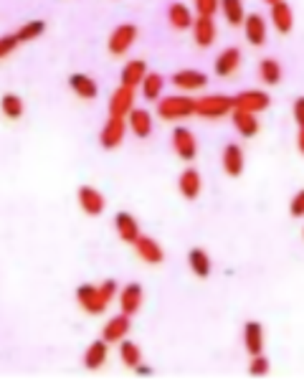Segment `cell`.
Masks as SVG:
<instances>
[{
	"mask_svg": "<svg viewBox=\"0 0 304 388\" xmlns=\"http://www.w3.org/2000/svg\"><path fill=\"white\" fill-rule=\"evenodd\" d=\"M302 234H304V231H302Z\"/></svg>",
	"mask_w": 304,
	"mask_h": 388,
	"instance_id": "cell-44",
	"label": "cell"
},
{
	"mask_svg": "<svg viewBox=\"0 0 304 388\" xmlns=\"http://www.w3.org/2000/svg\"><path fill=\"white\" fill-rule=\"evenodd\" d=\"M147 76V64L142 59H132L127 61L125 69H122V84L125 87H137V84H142V79Z\"/></svg>",
	"mask_w": 304,
	"mask_h": 388,
	"instance_id": "cell-27",
	"label": "cell"
},
{
	"mask_svg": "<svg viewBox=\"0 0 304 388\" xmlns=\"http://www.w3.org/2000/svg\"><path fill=\"white\" fill-rule=\"evenodd\" d=\"M69 87H71V92L76 94V97H81V99H94V97L99 94L97 81L86 74H71L69 76Z\"/></svg>",
	"mask_w": 304,
	"mask_h": 388,
	"instance_id": "cell-26",
	"label": "cell"
},
{
	"mask_svg": "<svg viewBox=\"0 0 304 388\" xmlns=\"http://www.w3.org/2000/svg\"><path fill=\"white\" fill-rule=\"evenodd\" d=\"M244 34H246V41L251 43V46H264L266 43V20L264 15L258 13H249L244 18Z\"/></svg>",
	"mask_w": 304,
	"mask_h": 388,
	"instance_id": "cell-12",
	"label": "cell"
},
{
	"mask_svg": "<svg viewBox=\"0 0 304 388\" xmlns=\"http://www.w3.org/2000/svg\"><path fill=\"white\" fill-rule=\"evenodd\" d=\"M228 112H233V97L205 94V97L195 99V114H200V117H226Z\"/></svg>",
	"mask_w": 304,
	"mask_h": 388,
	"instance_id": "cell-2",
	"label": "cell"
},
{
	"mask_svg": "<svg viewBox=\"0 0 304 388\" xmlns=\"http://www.w3.org/2000/svg\"><path fill=\"white\" fill-rule=\"evenodd\" d=\"M134 41H137V26H134V23H119L112 34H109L106 48H109V54L122 56L130 51V46H132Z\"/></svg>",
	"mask_w": 304,
	"mask_h": 388,
	"instance_id": "cell-4",
	"label": "cell"
},
{
	"mask_svg": "<svg viewBox=\"0 0 304 388\" xmlns=\"http://www.w3.org/2000/svg\"><path fill=\"white\" fill-rule=\"evenodd\" d=\"M289 214L294 216V219H304V188H302V190H297V193H294V198H291Z\"/></svg>",
	"mask_w": 304,
	"mask_h": 388,
	"instance_id": "cell-38",
	"label": "cell"
},
{
	"mask_svg": "<svg viewBox=\"0 0 304 388\" xmlns=\"http://www.w3.org/2000/svg\"><path fill=\"white\" fill-rule=\"evenodd\" d=\"M119 358H122V363H125V366L134 368L137 363H142L139 345H137V342H132V340H119Z\"/></svg>",
	"mask_w": 304,
	"mask_h": 388,
	"instance_id": "cell-33",
	"label": "cell"
},
{
	"mask_svg": "<svg viewBox=\"0 0 304 388\" xmlns=\"http://www.w3.org/2000/svg\"><path fill=\"white\" fill-rule=\"evenodd\" d=\"M127 333H130V314H114L112 320H106L104 330H102V338L106 342H119L125 340Z\"/></svg>",
	"mask_w": 304,
	"mask_h": 388,
	"instance_id": "cell-20",
	"label": "cell"
},
{
	"mask_svg": "<svg viewBox=\"0 0 304 388\" xmlns=\"http://www.w3.org/2000/svg\"><path fill=\"white\" fill-rule=\"evenodd\" d=\"M114 228H117L119 239L125 241V244H134L139 236V223L132 214H127V211H119L114 216Z\"/></svg>",
	"mask_w": 304,
	"mask_h": 388,
	"instance_id": "cell-16",
	"label": "cell"
},
{
	"mask_svg": "<svg viewBox=\"0 0 304 388\" xmlns=\"http://www.w3.org/2000/svg\"><path fill=\"white\" fill-rule=\"evenodd\" d=\"M167 20H170L172 28H178V31H188V28H193V13L191 8L183 6V3H172L170 8H167Z\"/></svg>",
	"mask_w": 304,
	"mask_h": 388,
	"instance_id": "cell-29",
	"label": "cell"
},
{
	"mask_svg": "<svg viewBox=\"0 0 304 388\" xmlns=\"http://www.w3.org/2000/svg\"><path fill=\"white\" fill-rule=\"evenodd\" d=\"M291 114H294V122H297L299 127H304V97H297V99H294Z\"/></svg>",
	"mask_w": 304,
	"mask_h": 388,
	"instance_id": "cell-40",
	"label": "cell"
},
{
	"mask_svg": "<svg viewBox=\"0 0 304 388\" xmlns=\"http://www.w3.org/2000/svg\"><path fill=\"white\" fill-rule=\"evenodd\" d=\"M76 302L81 305V310L89 314H102L106 310L109 302L102 297L99 287H92V284H79L76 287Z\"/></svg>",
	"mask_w": 304,
	"mask_h": 388,
	"instance_id": "cell-6",
	"label": "cell"
},
{
	"mask_svg": "<svg viewBox=\"0 0 304 388\" xmlns=\"http://www.w3.org/2000/svg\"><path fill=\"white\" fill-rule=\"evenodd\" d=\"M117 289L119 287H117V282H114V279H104L99 284V292H102V297H104L106 302H112L114 297H117Z\"/></svg>",
	"mask_w": 304,
	"mask_h": 388,
	"instance_id": "cell-39",
	"label": "cell"
},
{
	"mask_svg": "<svg viewBox=\"0 0 304 388\" xmlns=\"http://www.w3.org/2000/svg\"><path fill=\"white\" fill-rule=\"evenodd\" d=\"M106 355H109V342L104 340V338H99V340H94L89 348H86L84 353V366L89 370H97L102 368L106 363Z\"/></svg>",
	"mask_w": 304,
	"mask_h": 388,
	"instance_id": "cell-25",
	"label": "cell"
},
{
	"mask_svg": "<svg viewBox=\"0 0 304 388\" xmlns=\"http://www.w3.org/2000/svg\"><path fill=\"white\" fill-rule=\"evenodd\" d=\"M158 114L163 120H186L195 114V99L188 94H170V97H160Z\"/></svg>",
	"mask_w": 304,
	"mask_h": 388,
	"instance_id": "cell-1",
	"label": "cell"
},
{
	"mask_svg": "<svg viewBox=\"0 0 304 388\" xmlns=\"http://www.w3.org/2000/svg\"><path fill=\"white\" fill-rule=\"evenodd\" d=\"M238 64H241V48L228 46L216 56V61H213V71H216V76H231L238 69Z\"/></svg>",
	"mask_w": 304,
	"mask_h": 388,
	"instance_id": "cell-11",
	"label": "cell"
},
{
	"mask_svg": "<svg viewBox=\"0 0 304 388\" xmlns=\"http://www.w3.org/2000/svg\"><path fill=\"white\" fill-rule=\"evenodd\" d=\"M178 188H180V193H183L186 201H195V198L200 195V188H203L198 170H195V167H186L178 178Z\"/></svg>",
	"mask_w": 304,
	"mask_h": 388,
	"instance_id": "cell-18",
	"label": "cell"
},
{
	"mask_svg": "<svg viewBox=\"0 0 304 388\" xmlns=\"http://www.w3.org/2000/svg\"><path fill=\"white\" fill-rule=\"evenodd\" d=\"M79 206L84 214L89 216H102L104 214V195L92 186H81L79 188Z\"/></svg>",
	"mask_w": 304,
	"mask_h": 388,
	"instance_id": "cell-13",
	"label": "cell"
},
{
	"mask_svg": "<svg viewBox=\"0 0 304 388\" xmlns=\"http://www.w3.org/2000/svg\"><path fill=\"white\" fill-rule=\"evenodd\" d=\"M132 247L137 249L139 259L147 261V264H163V259H165V251H163V247H160V244L152 239V236H142V234H139Z\"/></svg>",
	"mask_w": 304,
	"mask_h": 388,
	"instance_id": "cell-10",
	"label": "cell"
},
{
	"mask_svg": "<svg viewBox=\"0 0 304 388\" xmlns=\"http://www.w3.org/2000/svg\"><path fill=\"white\" fill-rule=\"evenodd\" d=\"M221 11H223L226 20H228L231 26H244L246 11H244V3H241V0H221Z\"/></svg>",
	"mask_w": 304,
	"mask_h": 388,
	"instance_id": "cell-31",
	"label": "cell"
},
{
	"mask_svg": "<svg viewBox=\"0 0 304 388\" xmlns=\"http://www.w3.org/2000/svg\"><path fill=\"white\" fill-rule=\"evenodd\" d=\"M271 104V97L264 92V89H244L233 97V109H244V112H264L269 109Z\"/></svg>",
	"mask_w": 304,
	"mask_h": 388,
	"instance_id": "cell-3",
	"label": "cell"
},
{
	"mask_svg": "<svg viewBox=\"0 0 304 388\" xmlns=\"http://www.w3.org/2000/svg\"><path fill=\"white\" fill-rule=\"evenodd\" d=\"M269 20L274 23V28H277L279 34H289L291 28H294V13H291L289 3H284V0L274 3V6H271Z\"/></svg>",
	"mask_w": 304,
	"mask_h": 388,
	"instance_id": "cell-19",
	"label": "cell"
},
{
	"mask_svg": "<svg viewBox=\"0 0 304 388\" xmlns=\"http://www.w3.org/2000/svg\"><path fill=\"white\" fill-rule=\"evenodd\" d=\"M297 148H299V153L304 155V127H299V132H297Z\"/></svg>",
	"mask_w": 304,
	"mask_h": 388,
	"instance_id": "cell-41",
	"label": "cell"
},
{
	"mask_svg": "<svg viewBox=\"0 0 304 388\" xmlns=\"http://www.w3.org/2000/svg\"><path fill=\"white\" fill-rule=\"evenodd\" d=\"M139 305H142V284L132 282V284H127V287L119 292V307H122V312L125 314L132 317V314L139 310Z\"/></svg>",
	"mask_w": 304,
	"mask_h": 388,
	"instance_id": "cell-23",
	"label": "cell"
},
{
	"mask_svg": "<svg viewBox=\"0 0 304 388\" xmlns=\"http://www.w3.org/2000/svg\"><path fill=\"white\" fill-rule=\"evenodd\" d=\"M134 109V87L119 84L109 97V117H127Z\"/></svg>",
	"mask_w": 304,
	"mask_h": 388,
	"instance_id": "cell-8",
	"label": "cell"
},
{
	"mask_svg": "<svg viewBox=\"0 0 304 388\" xmlns=\"http://www.w3.org/2000/svg\"><path fill=\"white\" fill-rule=\"evenodd\" d=\"M216 23H213L211 15H198V18L193 20V39L198 43L200 48H208L216 41Z\"/></svg>",
	"mask_w": 304,
	"mask_h": 388,
	"instance_id": "cell-14",
	"label": "cell"
},
{
	"mask_svg": "<svg viewBox=\"0 0 304 388\" xmlns=\"http://www.w3.org/2000/svg\"><path fill=\"white\" fill-rule=\"evenodd\" d=\"M18 46H20V41H18V36H15V34L0 36V59H6V56H11Z\"/></svg>",
	"mask_w": 304,
	"mask_h": 388,
	"instance_id": "cell-36",
	"label": "cell"
},
{
	"mask_svg": "<svg viewBox=\"0 0 304 388\" xmlns=\"http://www.w3.org/2000/svg\"><path fill=\"white\" fill-rule=\"evenodd\" d=\"M258 79L264 81L266 87H277L279 81H282V64L274 56L261 59L258 61Z\"/></svg>",
	"mask_w": 304,
	"mask_h": 388,
	"instance_id": "cell-28",
	"label": "cell"
},
{
	"mask_svg": "<svg viewBox=\"0 0 304 388\" xmlns=\"http://www.w3.org/2000/svg\"><path fill=\"white\" fill-rule=\"evenodd\" d=\"M43 31H46V23H43V20H26V23L15 31V36H18L20 43H28V41L39 39Z\"/></svg>",
	"mask_w": 304,
	"mask_h": 388,
	"instance_id": "cell-34",
	"label": "cell"
},
{
	"mask_svg": "<svg viewBox=\"0 0 304 388\" xmlns=\"http://www.w3.org/2000/svg\"><path fill=\"white\" fill-rule=\"evenodd\" d=\"M172 150L178 155L180 160L193 162L195 155H198V142H195V134L188 127H175L172 130Z\"/></svg>",
	"mask_w": 304,
	"mask_h": 388,
	"instance_id": "cell-5",
	"label": "cell"
},
{
	"mask_svg": "<svg viewBox=\"0 0 304 388\" xmlns=\"http://www.w3.org/2000/svg\"><path fill=\"white\" fill-rule=\"evenodd\" d=\"M0 109L6 114L8 120H20L23 117V99H20L18 94H3L0 97Z\"/></svg>",
	"mask_w": 304,
	"mask_h": 388,
	"instance_id": "cell-32",
	"label": "cell"
},
{
	"mask_svg": "<svg viewBox=\"0 0 304 388\" xmlns=\"http://www.w3.org/2000/svg\"><path fill=\"white\" fill-rule=\"evenodd\" d=\"M193 6L198 11V15H216V11L221 8V0H193Z\"/></svg>",
	"mask_w": 304,
	"mask_h": 388,
	"instance_id": "cell-37",
	"label": "cell"
},
{
	"mask_svg": "<svg viewBox=\"0 0 304 388\" xmlns=\"http://www.w3.org/2000/svg\"><path fill=\"white\" fill-rule=\"evenodd\" d=\"M266 3H269V6H274V3H279V0H266Z\"/></svg>",
	"mask_w": 304,
	"mask_h": 388,
	"instance_id": "cell-43",
	"label": "cell"
},
{
	"mask_svg": "<svg viewBox=\"0 0 304 388\" xmlns=\"http://www.w3.org/2000/svg\"><path fill=\"white\" fill-rule=\"evenodd\" d=\"M188 267H191V272L195 277L205 279V277H211V272H213V261L205 249H191V251H188Z\"/></svg>",
	"mask_w": 304,
	"mask_h": 388,
	"instance_id": "cell-24",
	"label": "cell"
},
{
	"mask_svg": "<svg viewBox=\"0 0 304 388\" xmlns=\"http://www.w3.org/2000/svg\"><path fill=\"white\" fill-rule=\"evenodd\" d=\"M142 97H145L147 102H155L163 97V87H165V76L158 74V71H152V74H147L145 79H142Z\"/></svg>",
	"mask_w": 304,
	"mask_h": 388,
	"instance_id": "cell-30",
	"label": "cell"
},
{
	"mask_svg": "<svg viewBox=\"0 0 304 388\" xmlns=\"http://www.w3.org/2000/svg\"><path fill=\"white\" fill-rule=\"evenodd\" d=\"M271 363L269 358H266L264 353L258 355H251V366H249V375H254V378H264L266 373H269Z\"/></svg>",
	"mask_w": 304,
	"mask_h": 388,
	"instance_id": "cell-35",
	"label": "cell"
},
{
	"mask_svg": "<svg viewBox=\"0 0 304 388\" xmlns=\"http://www.w3.org/2000/svg\"><path fill=\"white\" fill-rule=\"evenodd\" d=\"M125 120H127V125H130V130H132L134 137H139V140L150 137V132H152V114L147 112V109L134 107L132 112L127 114Z\"/></svg>",
	"mask_w": 304,
	"mask_h": 388,
	"instance_id": "cell-17",
	"label": "cell"
},
{
	"mask_svg": "<svg viewBox=\"0 0 304 388\" xmlns=\"http://www.w3.org/2000/svg\"><path fill=\"white\" fill-rule=\"evenodd\" d=\"M134 370H137L139 375H152V368H145L142 363H137V366H134Z\"/></svg>",
	"mask_w": 304,
	"mask_h": 388,
	"instance_id": "cell-42",
	"label": "cell"
},
{
	"mask_svg": "<svg viewBox=\"0 0 304 388\" xmlns=\"http://www.w3.org/2000/svg\"><path fill=\"white\" fill-rule=\"evenodd\" d=\"M231 122H233V127H236V132L241 134V137H256L258 134V120H256V114L254 112L233 109Z\"/></svg>",
	"mask_w": 304,
	"mask_h": 388,
	"instance_id": "cell-22",
	"label": "cell"
},
{
	"mask_svg": "<svg viewBox=\"0 0 304 388\" xmlns=\"http://www.w3.org/2000/svg\"><path fill=\"white\" fill-rule=\"evenodd\" d=\"M125 132H127V120L125 117H109V120L104 122V127H102L99 132V142L104 150H114L122 145V140H125Z\"/></svg>",
	"mask_w": 304,
	"mask_h": 388,
	"instance_id": "cell-7",
	"label": "cell"
},
{
	"mask_svg": "<svg viewBox=\"0 0 304 388\" xmlns=\"http://www.w3.org/2000/svg\"><path fill=\"white\" fill-rule=\"evenodd\" d=\"M221 162H223L226 175L238 178V175L244 173V150L238 148L236 142H228L223 148V155H221Z\"/></svg>",
	"mask_w": 304,
	"mask_h": 388,
	"instance_id": "cell-15",
	"label": "cell"
},
{
	"mask_svg": "<svg viewBox=\"0 0 304 388\" xmlns=\"http://www.w3.org/2000/svg\"><path fill=\"white\" fill-rule=\"evenodd\" d=\"M170 81L183 92H195V89H203L208 84V76L203 71H198V69H180V71L172 74Z\"/></svg>",
	"mask_w": 304,
	"mask_h": 388,
	"instance_id": "cell-9",
	"label": "cell"
},
{
	"mask_svg": "<svg viewBox=\"0 0 304 388\" xmlns=\"http://www.w3.org/2000/svg\"><path fill=\"white\" fill-rule=\"evenodd\" d=\"M244 345L249 350V355H258L264 353V328L261 322L256 320H249L244 325Z\"/></svg>",
	"mask_w": 304,
	"mask_h": 388,
	"instance_id": "cell-21",
	"label": "cell"
}]
</instances>
